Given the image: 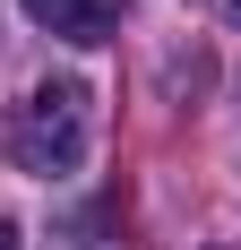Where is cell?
Listing matches in <instances>:
<instances>
[{
    "label": "cell",
    "mask_w": 241,
    "mask_h": 250,
    "mask_svg": "<svg viewBox=\"0 0 241 250\" xmlns=\"http://www.w3.org/2000/svg\"><path fill=\"white\" fill-rule=\"evenodd\" d=\"M86 129H95V104L78 78H35L18 104H9V164L35 181L69 173L78 155H86Z\"/></svg>",
    "instance_id": "6da1fadb"
},
{
    "label": "cell",
    "mask_w": 241,
    "mask_h": 250,
    "mask_svg": "<svg viewBox=\"0 0 241 250\" xmlns=\"http://www.w3.org/2000/svg\"><path fill=\"white\" fill-rule=\"evenodd\" d=\"M0 250H18V225H0Z\"/></svg>",
    "instance_id": "3957f363"
},
{
    "label": "cell",
    "mask_w": 241,
    "mask_h": 250,
    "mask_svg": "<svg viewBox=\"0 0 241 250\" xmlns=\"http://www.w3.org/2000/svg\"><path fill=\"white\" fill-rule=\"evenodd\" d=\"M224 9H233V18H241V0H224Z\"/></svg>",
    "instance_id": "277c9868"
},
{
    "label": "cell",
    "mask_w": 241,
    "mask_h": 250,
    "mask_svg": "<svg viewBox=\"0 0 241 250\" xmlns=\"http://www.w3.org/2000/svg\"><path fill=\"white\" fill-rule=\"evenodd\" d=\"M26 18L43 35H69V43H103L120 26V0H26Z\"/></svg>",
    "instance_id": "7a4b0ae2"
}]
</instances>
